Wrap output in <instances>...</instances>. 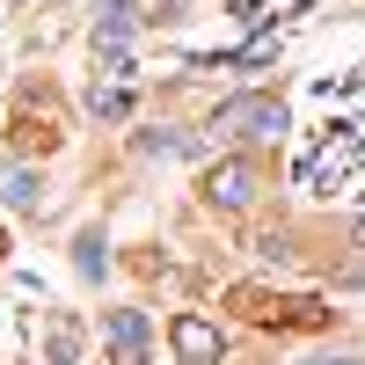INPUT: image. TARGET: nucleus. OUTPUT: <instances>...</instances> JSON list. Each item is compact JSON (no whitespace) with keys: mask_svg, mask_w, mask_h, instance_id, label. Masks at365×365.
<instances>
[{"mask_svg":"<svg viewBox=\"0 0 365 365\" xmlns=\"http://www.w3.org/2000/svg\"><path fill=\"white\" fill-rule=\"evenodd\" d=\"M110 344H117V365H146V314L117 307L110 314Z\"/></svg>","mask_w":365,"mask_h":365,"instance_id":"obj_5","label":"nucleus"},{"mask_svg":"<svg viewBox=\"0 0 365 365\" xmlns=\"http://www.w3.org/2000/svg\"><path fill=\"white\" fill-rule=\"evenodd\" d=\"M168 336H175V358L182 365H220V329H212L205 314H175Z\"/></svg>","mask_w":365,"mask_h":365,"instance_id":"obj_2","label":"nucleus"},{"mask_svg":"<svg viewBox=\"0 0 365 365\" xmlns=\"http://www.w3.org/2000/svg\"><path fill=\"white\" fill-rule=\"evenodd\" d=\"M88 103H96V117H110V125L132 110V103H125V88H110V81H96V96H88Z\"/></svg>","mask_w":365,"mask_h":365,"instance_id":"obj_10","label":"nucleus"},{"mask_svg":"<svg viewBox=\"0 0 365 365\" xmlns=\"http://www.w3.org/2000/svg\"><path fill=\"white\" fill-rule=\"evenodd\" d=\"M73 270H81V278H103V270H110V241H103V227H81V234H73Z\"/></svg>","mask_w":365,"mask_h":365,"instance_id":"obj_6","label":"nucleus"},{"mask_svg":"<svg viewBox=\"0 0 365 365\" xmlns=\"http://www.w3.org/2000/svg\"><path fill=\"white\" fill-rule=\"evenodd\" d=\"M351 241H358V249H365V212H358V220H351Z\"/></svg>","mask_w":365,"mask_h":365,"instance_id":"obj_13","label":"nucleus"},{"mask_svg":"<svg viewBox=\"0 0 365 365\" xmlns=\"http://www.w3.org/2000/svg\"><path fill=\"white\" fill-rule=\"evenodd\" d=\"M132 22H139L132 0H103V8H96V44H125V37H132Z\"/></svg>","mask_w":365,"mask_h":365,"instance_id":"obj_7","label":"nucleus"},{"mask_svg":"<svg viewBox=\"0 0 365 365\" xmlns=\"http://www.w3.org/2000/svg\"><path fill=\"white\" fill-rule=\"evenodd\" d=\"M307 365H365V358H344V351H322V358H307Z\"/></svg>","mask_w":365,"mask_h":365,"instance_id":"obj_12","label":"nucleus"},{"mask_svg":"<svg viewBox=\"0 0 365 365\" xmlns=\"http://www.w3.org/2000/svg\"><path fill=\"white\" fill-rule=\"evenodd\" d=\"M0 249H8V241H0Z\"/></svg>","mask_w":365,"mask_h":365,"instance_id":"obj_14","label":"nucleus"},{"mask_svg":"<svg viewBox=\"0 0 365 365\" xmlns=\"http://www.w3.org/2000/svg\"><path fill=\"white\" fill-rule=\"evenodd\" d=\"M139 154L175 161V154H197V139H190V132H139Z\"/></svg>","mask_w":365,"mask_h":365,"instance_id":"obj_9","label":"nucleus"},{"mask_svg":"<svg viewBox=\"0 0 365 365\" xmlns=\"http://www.w3.org/2000/svg\"><path fill=\"white\" fill-rule=\"evenodd\" d=\"M0 205H8V212H29V220H37V212H44V175L37 168H0Z\"/></svg>","mask_w":365,"mask_h":365,"instance_id":"obj_4","label":"nucleus"},{"mask_svg":"<svg viewBox=\"0 0 365 365\" xmlns=\"http://www.w3.org/2000/svg\"><path fill=\"white\" fill-rule=\"evenodd\" d=\"M44 358H51V365H73V358H81V322H73V314H58V322L44 329Z\"/></svg>","mask_w":365,"mask_h":365,"instance_id":"obj_8","label":"nucleus"},{"mask_svg":"<svg viewBox=\"0 0 365 365\" xmlns=\"http://www.w3.org/2000/svg\"><path fill=\"white\" fill-rule=\"evenodd\" d=\"M182 8L190 0H146V22H182Z\"/></svg>","mask_w":365,"mask_h":365,"instance_id":"obj_11","label":"nucleus"},{"mask_svg":"<svg viewBox=\"0 0 365 365\" xmlns=\"http://www.w3.org/2000/svg\"><path fill=\"white\" fill-rule=\"evenodd\" d=\"M285 125H292V117H285L278 96H234V103L212 110V132H220V139H278Z\"/></svg>","mask_w":365,"mask_h":365,"instance_id":"obj_1","label":"nucleus"},{"mask_svg":"<svg viewBox=\"0 0 365 365\" xmlns=\"http://www.w3.org/2000/svg\"><path fill=\"white\" fill-rule=\"evenodd\" d=\"M249 197H256V168H249V161H227V168H212V175H205V205L241 212Z\"/></svg>","mask_w":365,"mask_h":365,"instance_id":"obj_3","label":"nucleus"}]
</instances>
